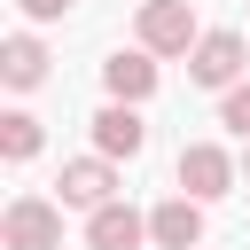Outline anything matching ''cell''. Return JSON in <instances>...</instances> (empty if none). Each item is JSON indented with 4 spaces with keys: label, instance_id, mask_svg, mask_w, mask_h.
I'll return each instance as SVG.
<instances>
[{
    "label": "cell",
    "instance_id": "obj_1",
    "mask_svg": "<svg viewBox=\"0 0 250 250\" xmlns=\"http://www.w3.org/2000/svg\"><path fill=\"white\" fill-rule=\"evenodd\" d=\"M141 47H148V55H195V47H203L195 0H148V8H141Z\"/></svg>",
    "mask_w": 250,
    "mask_h": 250
},
{
    "label": "cell",
    "instance_id": "obj_2",
    "mask_svg": "<svg viewBox=\"0 0 250 250\" xmlns=\"http://www.w3.org/2000/svg\"><path fill=\"white\" fill-rule=\"evenodd\" d=\"M0 242H8V250H62V203H47V195H16L8 219H0Z\"/></svg>",
    "mask_w": 250,
    "mask_h": 250
},
{
    "label": "cell",
    "instance_id": "obj_3",
    "mask_svg": "<svg viewBox=\"0 0 250 250\" xmlns=\"http://www.w3.org/2000/svg\"><path fill=\"white\" fill-rule=\"evenodd\" d=\"M227 188H234V156H227V148H211V141H188V148H180V195L219 203Z\"/></svg>",
    "mask_w": 250,
    "mask_h": 250
},
{
    "label": "cell",
    "instance_id": "obj_4",
    "mask_svg": "<svg viewBox=\"0 0 250 250\" xmlns=\"http://www.w3.org/2000/svg\"><path fill=\"white\" fill-rule=\"evenodd\" d=\"M62 203H78L86 219L102 211V203H117V172H109V156H78V164H62Z\"/></svg>",
    "mask_w": 250,
    "mask_h": 250
},
{
    "label": "cell",
    "instance_id": "obj_5",
    "mask_svg": "<svg viewBox=\"0 0 250 250\" xmlns=\"http://www.w3.org/2000/svg\"><path fill=\"white\" fill-rule=\"evenodd\" d=\"M188 78L195 86H242V39L234 31H203V47L188 55Z\"/></svg>",
    "mask_w": 250,
    "mask_h": 250
},
{
    "label": "cell",
    "instance_id": "obj_6",
    "mask_svg": "<svg viewBox=\"0 0 250 250\" xmlns=\"http://www.w3.org/2000/svg\"><path fill=\"white\" fill-rule=\"evenodd\" d=\"M102 86H109V102H148L156 94V55L148 47H117L102 62Z\"/></svg>",
    "mask_w": 250,
    "mask_h": 250
},
{
    "label": "cell",
    "instance_id": "obj_7",
    "mask_svg": "<svg viewBox=\"0 0 250 250\" xmlns=\"http://www.w3.org/2000/svg\"><path fill=\"white\" fill-rule=\"evenodd\" d=\"M94 148H102V156H141V148H148V125H141V109H133V102H109V109H94Z\"/></svg>",
    "mask_w": 250,
    "mask_h": 250
},
{
    "label": "cell",
    "instance_id": "obj_8",
    "mask_svg": "<svg viewBox=\"0 0 250 250\" xmlns=\"http://www.w3.org/2000/svg\"><path fill=\"white\" fill-rule=\"evenodd\" d=\"M148 234H156L164 250H195V242H203V203H195V195L156 203V211H148Z\"/></svg>",
    "mask_w": 250,
    "mask_h": 250
},
{
    "label": "cell",
    "instance_id": "obj_9",
    "mask_svg": "<svg viewBox=\"0 0 250 250\" xmlns=\"http://www.w3.org/2000/svg\"><path fill=\"white\" fill-rule=\"evenodd\" d=\"M141 234H148V219H141L133 203H102V211L86 219V242H94V250H141Z\"/></svg>",
    "mask_w": 250,
    "mask_h": 250
},
{
    "label": "cell",
    "instance_id": "obj_10",
    "mask_svg": "<svg viewBox=\"0 0 250 250\" xmlns=\"http://www.w3.org/2000/svg\"><path fill=\"white\" fill-rule=\"evenodd\" d=\"M0 78H8V86H39V78H47V47H39L31 31H16V39L0 47Z\"/></svg>",
    "mask_w": 250,
    "mask_h": 250
},
{
    "label": "cell",
    "instance_id": "obj_11",
    "mask_svg": "<svg viewBox=\"0 0 250 250\" xmlns=\"http://www.w3.org/2000/svg\"><path fill=\"white\" fill-rule=\"evenodd\" d=\"M0 156H8V164L39 156V117H31V109H8V117H0Z\"/></svg>",
    "mask_w": 250,
    "mask_h": 250
},
{
    "label": "cell",
    "instance_id": "obj_12",
    "mask_svg": "<svg viewBox=\"0 0 250 250\" xmlns=\"http://www.w3.org/2000/svg\"><path fill=\"white\" fill-rule=\"evenodd\" d=\"M219 125H234V133L250 141V78H242V86H227V102H219Z\"/></svg>",
    "mask_w": 250,
    "mask_h": 250
},
{
    "label": "cell",
    "instance_id": "obj_13",
    "mask_svg": "<svg viewBox=\"0 0 250 250\" xmlns=\"http://www.w3.org/2000/svg\"><path fill=\"white\" fill-rule=\"evenodd\" d=\"M16 8H23L31 23H55V16H70V0H16Z\"/></svg>",
    "mask_w": 250,
    "mask_h": 250
},
{
    "label": "cell",
    "instance_id": "obj_14",
    "mask_svg": "<svg viewBox=\"0 0 250 250\" xmlns=\"http://www.w3.org/2000/svg\"><path fill=\"white\" fill-rule=\"evenodd\" d=\"M242 172H250V156H242Z\"/></svg>",
    "mask_w": 250,
    "mask_h": 250
}]
</instances>
